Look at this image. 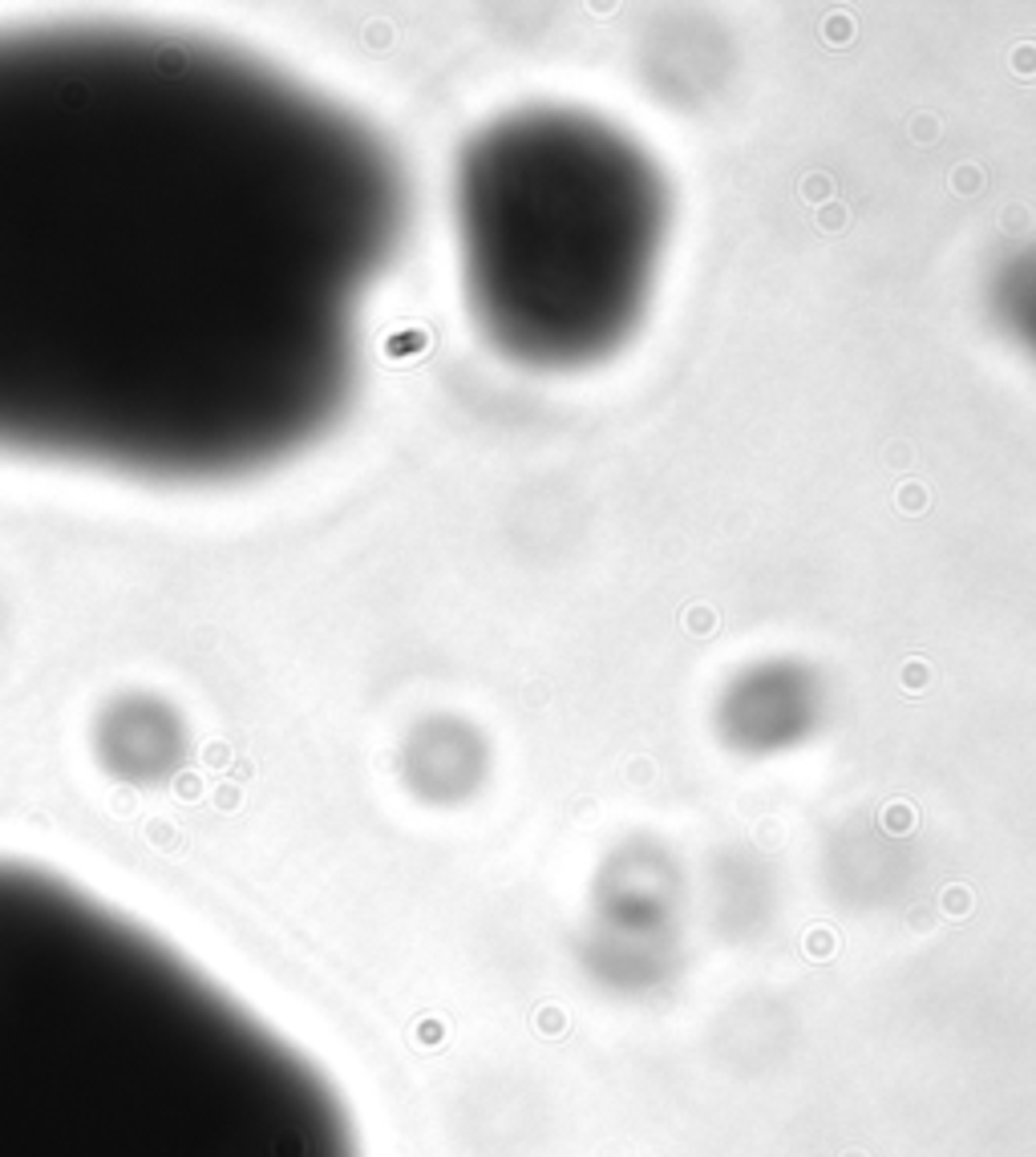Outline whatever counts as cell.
<instances>
[{
    "label": "cell",
    "mask_w": 1036,
    "mask_h": 1157,
    "mask_svg": "<svg viewBox=\"0 0 1036 1157\" xmlns=\"http://www.w3.org/2000/svg\"><path fill=\"white\" fill-rule=\"evenodd\" d=\"M401 227L389 146L271 61L0 28V453L154 482L288 462L345 409Z\"/></svg>",
    "instance_id": "1"
},
{
    "label": "cell",
    "mask_w": 1036,
    "mask_h": 1157,
    "mask_svg": "<svg viewBox=\"0 0 1036 1157\" xmlns=\"http://www.w3.org/2000/svg\"><path fill=\"white\" fill-rule=\"evenodd\" d=\"M0 1157H357L333 1080L195 959L0 858Z\"/></svg>",
    "instance_id": "2"
},
{
    "label": "cell",
    "mask_w": 1036,
    "mask_h": 1157,
    "mask_svg": "<svg viewBox=\"0 0 1036 1157\" xmlns=\"http://www.w3.org/2000/svg\"><path fill=\"white\" fill-rule=\"evenodd\" d=\"M465 288L518 360L567 369L632 333L665 247V183L575 114L498 121L458 171Z\"/></svg>",
    "instance_id": "3"
}]
</instances>
